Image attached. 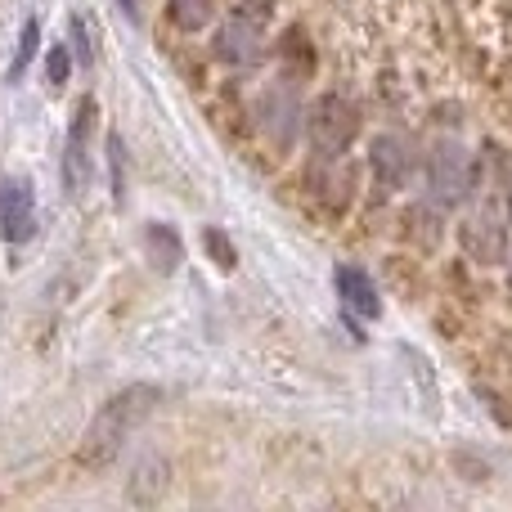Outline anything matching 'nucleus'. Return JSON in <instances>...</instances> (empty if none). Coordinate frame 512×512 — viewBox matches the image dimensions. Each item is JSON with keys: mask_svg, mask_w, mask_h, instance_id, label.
Here are the masks:
<instances>
[{"mask_svg": "<svg viewBox=\"0 0 512 512\" xmlns=\"http://www.w3.org/2000/svg\"><path fill=\"white\" fill-rule=\"evenodd\" d=\"M306 131H310V149H315L319 158H342V153L351 149L355 131H360V108L346 95L328 90V95H319L315 104H310Z\"/></svg>", "mask_w": 512, "mask_h": 512, "instance_id": "f03ea898", "label": "nucleus"}, {"mask_svg": "<svg viewBox=\"0 0 512 512\" xmlns=\"http://www.w3.org/2000/svg\"><path fill=\"white\" fill-rule=\"evenodd\" d=\"M216 54H221L225 63H234V68H252V63H261V54H265L261 27L248 23V18H230V23L216 32Z\"/></svg>", "mask_w": 512, "mask_h": 512, "instance_id": "423d86ee", "label": "nucleus"}, {"mask_svg": "<svg viewBox=\"0 0 512 512\" xmlns=\"http://www.w3.org/2000/svg\"><path fill=\"white\" fill-rule=\"evenodd\" d=\"M167 18L180 32H203L216 18V0H167Z\"/></svg>", "mask_w": 512, "mask_h": 512, "instance_id": "9b49d317", "label": "nucleus"}, {"mask_svg": "<svg viewBox=\"0 0 512 512\" xmlns=\"http://www.w3.org/2000/svg\"><path fill=\"white\" fill-rule=\"evenodd\" d=\"M36 234V194L32 180H5L0 185V239L27 243Z\"/></svg>", "mask_w": 512, "mask_h": 512, "instance_id": "39448f33", "label": "nucleus"}, {"mask_svg": "<svg viewBox=\"0 0 512 512\" xmlns=\"http://www.w3.org/2000/svg\"><path fill=\"white\" fill-rule=\"evenodd\" d=\"M261 108L270 113V122L279 117V144H288L292 140V117H297V104H292V95H283V90H279V95H265Z\"/></svg>", "mask_w": 512, "mask_h": 512, "instance_id": "4468645a", "label": "nucleus"}, {"mask_svg": "<svg viewBox=\"0 0 512 512\" xmlns=\"http://www.w3.org/2000/svg\"><path fill=\"white\" fill-rule=\"evenodd\" d=\"M126 495H131L135 504H158V499L167 495V463H162V459H144L140 472L131 477V486H126Z\"/></svg>", "mask_w": 512, "mask_h": 512, "instance_id": "1a4fd4ad", "label": "nucleus"}, {"mask_svg": "<svg viewBox=\"0 0 512 512\" xmlns=\"http://www.w3.org/2000/svg\"><path fill=\"white\" fill-rule=\"evenodd\" d=\"M95 99H81L77 113H72V126H68V144H63V189H68L72 198H81V189H86L90 180V131H95Z\"/></svg>", "mask_w": 512, "mask_h": 512, "instance_id": "20e7f679", "label": "nucleus"}, {"mask_svg": "<svg viewBox=\"0 0 512 512\" xmlns=\"http://www.w3.org/2000/svg\"><path fill=\"white\" fill-rule=\"evenodd\" d=\"M337 292H342V306L355 310L360 319H378L382 315V297H378L373 279L360 270V265H342V270H337Z\"/></svg>", "mask_w": 512, "mask_h": 512, "instance_id": "6e6552de", "label": "nucleus"}, {"mask_svg": "<svg viewBox=\"0 0 512 512\" xmlns=\"http://www.w3.org/2000/svg\"><path fill=\"white\" fill-rule=\"evenodd\" d=\"M508 283H512V256H508Z\"/></svg>", "mask_w": 512, "mask_h": 512, "instance_id": "aec40b11", "label": "nucleus"}, {"mask_svg": "<svg viewBox=\"0 0 512 512\" xmlns=\"http://www.w3.org/2000/svg\"><path fill=\"white\" fill-rule=\"evenodd\" d=\"M68 72H72V50L68 45H54L50 59H45V77H50V86H63Z\"/></svg>", "mask_w": 512, "mask_h": 512, "instance_id": "dca6fc26", "label": "nucleus"}, {"mask_svg": "<svg viewBox=\"0 0 512 512\" xmlns=\"http://www.w3.org/2000/svg\"><path fill=\"white\" fill-rule=\"evenodd\" d=\"M207 243H212V252H216V261H221V265H234V252H230V243H225L221 239V234H207Z\"/></svg>", "mask_w": 512, "mask_h": 512, "instance_id": "a211bd4d", "label": "nucleus"}, {"mask_svg": "<svg viewBox=\"0 0 512 512\" xmlns=\"http://www.w3.org/2000/svg\"><path fill=\"white\" fill-rule=\"evenodd\" d=\"M117 5H122V14H131V18H135V0H117Z\"/></svg>", "mask_w": 512, "mask_h": 512, "instance_id": "6ab92c4d", "label": "nucleus"}, {"mask_svg": "<svg viewBox=\"0 0 512 512\" xmlns=\"http://www.w3.org/2000/svg\"><path fill=\"white\" fill-rule=\"evenodd\" d=\"M72 45H77V59H81V63L95 59V50L86 45V23H81V18H72Z\"/></svg>", "mask_w": 512, "mask_h": 512, "instance_id": "f3484780", "label": "nucleus"}, {"mask_svg": "<svg viewBox=\"0 0 512 512\" xmlns=\"http://www.w3.org/2000/svg\"><path fill=\"white\" fill-rule=\"evenodd\" d=\"M144 252H149V261L158 265V270H176L180 265V239H176V230H167V225H149V230H144Z\"/></svg>", "mask_w": 512, "mask_h": 512, "instance_id": "9d476101", "label": "nucleus"}, {"mask_svg": "<svg viewBox=\"0 0 512 512\" xmlns=\"http://www.w3.org/2000/svg\"><path fill=\"white\" fill-rule=\"evenodd\" d=\"M36 45H41V23H36V18H27L23 36H18V54H14V63H9V77H23L27 63L36 59Z\"/></svg>", "mask_w": 512, "mask_h": 512, "instance_id": "ddd939ff", "label": "nucleus"}, {"mask_svg": "<svg viewBox=\"0 0 512 512\" xmlns=\"http://www.w3.org/2000/svg\"><path fill=\"white\" fill-rule=\"evenodd\" d=\"M162 391L149 387V382H135V387L117 391V396H108L104 405H99V414L90 418L86 436H81V459L95 463V468H104V463H113L117 454L126 450V441H131L135 432H140V423L158 409Z\"/></svg>", "mask_w": 512, "mask_h": 512, "instance_id": "f257e3e1", "label": "nucleus"}, {"mask_svg": "<svg viewBox=\"0 0 512 512\" xmlns=\"http://www.w3.org/2000/svg\"><path fill=\"white\" fill-rule=\"evenodd\" d=\"M108 171H113V203L126 198V149L122 135H108Z\"/></svg>", "mask_w": 512, "mask_h": 512, "instance_id": "2eb2a0df", "label": "nucleus"}, {"mask_svg": "<svg viewBox=\"0 0 512 512\" xmlns=\"http://www.w3.org/2000/svg\"><path fill=\"white\" fill-rule=\"evenodd\" d=\"M373 176L387 189H400L409 176H414V149L400 135H378L373 140Z\"/></svg>", "mask_w": 512, "mask_h": 512, "instance_id": "0eeeda50", "label": "nucleus"}, {"mask_svg": "<svg viewBox=\"0 0 512 512\" xmlns=\"http://www.w3.org/2000/svg\"><path fill=\"white\" fill-rule=\"evenodd\" d=\"M472 194V158L463 144L441 140L427 153V198L436 207H459Z\"/></svg>", "mask_w": 512, "mask_h": 512, "instance_id": "7ed1b4c3", "label": "nucleus"}, {"mask_svg": "<svg viewBox=\"0 0 512 512\" xmlns=\"http://www.w3.org/2000/svg\"><path fill=\"white\" fill-rule=\"evenodd\" d=\"M468 248L477 252L481 261H499V256H504V230L481 216L477 225H468Z\"/></svg>", "mask_w": 512, "mask_h": 512, "instance_id": "f8f14e48", "label": "nucleus"}]
</instances>
